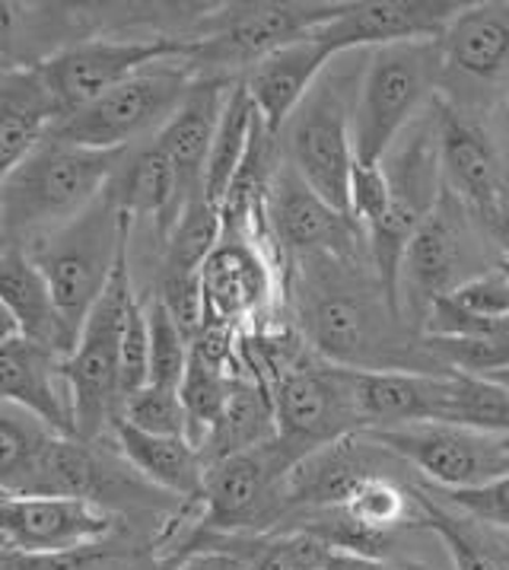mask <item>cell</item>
Masks as SVG:
<instances>
[{"instance_id":"cell-1","label":"cell","mask_w":509,"mask_h":570,"mask_svg":"<svg viewBox=\"0 0 509 570\" xmlns=\"http://www.w3.org/2000/svg\"><path fill=\"white\" fill-rule=\"evenodd\" d=\"M297 313L302 342L319 357L367 373H452L442 370L420 338L408 342L376 272L360 262L309 255L300 258Z\"/></svg>"},{"instance_id":"cell-2","label":"cell","mask_w":509,"mask_h":570,"mask_svg":"<svg viewBox=\"0 0 509 570\" xmlns=\"http://www.w3.org/2000/svg\"><path fill=\"white\" fill-rule=\"evenodd\" d=\"M124 160L128 150H87L48 137L0 183L3 243H39L68 227L109 191Z\"/></svg>"},{"instance_id":"cell-3","label":"cell","mask_w":509,"mask_h":570,"mask_svg":"<svg viewBox=\"0 0 509 570\" xmlns=\"http://www.w3.org/2000/svg\"><path fill=\"white\" fill-rule=\"evenodd\" d=\"M131 224L134 220L121 214L116 195L109 188L90 210L70 220L68 227L54 229L51 236L32 246H23L46 274L54 303L70 325V332L77 335V342L116 274L118 258L131 236Z\"/></svg>"},{"instance_id":"cell-4","label":"cell","mask_w":509,"mask_h":570,"mask_svg":"<svg viewBox=\"0 0 509 570\" xmlns=\"http://www.w3.org/2000/svg\"><path fill=\"white\" fill-rule=\"evenodd\" d=\"M348 3H306V0H271V3H230L220 13L204 17L191 32L188 70L194 77H230L242 80L278 48L297 42L345 13Z\"/></svg>"},{"instance_id":"cell-5","label":"cell","mask_w":509,"mask_h":570,"mask_svg":"<svg viewBox=\"0 0 509 570\" xmlns=\"http://www.w3.org/2000/svg\"><path fill=\"white\" fill-rule=\"evenodd\" d=\"M134 303L138 297L131 287L128 246H124L106 294L83 325L73 354L64 361V376L73 402V431L83 443H96L99 436H106L121 414V344Z\"/></svg>"},{"instance_id":"cell-6","label":"cell","mask_w":509,"mask_h":570,"mask_svg":"<svg viewBox=\"0 0 509 570\" xmlns=\"http://www.w3.org/2000/svg\"><path fill=\"white\" fill-rule=\"evenodd\" d=\"M306 453L275 436L261 446L210 462L198 529L213 535H268L287 520V479Z\"/></svg>"},{"instance_id":"cell-7","label":"cell","mask_w":509,"mask_h":570,"mask_svg":"<svg viewBox=\"0 0 509 570\" xmlns=\"http://www.w3.org/2000/svg\"><path fill=\"white\" fill-rule=\"evenodd\" d=\"M446 70L440 42L376 48L353 109V154L363 166H382L405 125L430 99Z\"/></svg>"},{"instance_id":"cell-8","label":"cell","mask_w":509,"mask_h":570,"mask_svg":"<svg viewBox=\"0 0 509 570\" xmlns=\"http://www.w3.org/2000/svg\"><path fill=\"white\" fill-rule=\"evenodd\" d=\"M194 80L198 77L188 70L186 61L153 65L90 106L64 115L48 137L87 150H128L150 131L160 135L169 118L179 112Z\"/></svg>"},{"instance_id":"cell-9","label":"cell","mask_w":509,"mask_h":570,"mask_svg":"<svg viewBox=\"0 0 509 570\" xmlns=\"http://www.w3.org/2000/svg\"><path fill=\"white\" fill-rule=\"evenodd\" d=\"M271 399L278 436L306 456L367 431L357 399V370L331 364L319 354H302L287 366L271 386Z\"/></svg>"},{"instance_id":"cell-10","label":"cell","mask_w":509,"mask_h":570,"mask_svg":"<svg viewBox=\"0 0 509 570\" xmlns=\"http://www.w3.org/2000/svg\"><path fill=\"white\" fill-rule=\"evenodd\" d=\"M191 39L188 36H150V39H83L73 46L36 61L46 73L61 112L70 115L96 102L99 96L116 90L140 70L188 61Z\"/></svg>"},{"instance_id":"cell-11","label":"cell","mask_w":509,"mask_h":570,"mask_svg":"<svg viewBox=\"0 0 509 570\" xmlns=\"http://www.w3.org/2000/svg\"><path fill=\"white\" fill-rule=\"evenodd\" d=\"M376 446L389 450L398 462L415 465L442 491L481 488L509 475L507 436L478 434L449 424H405L363 431Z\"/></svg>"},{"instance_id":"cell-12","label":"cell","mask_w":509,"mask_h":570,"mask_svg":"<svg viewBox=\"0 0 509 570\" xmlns=\"http://www.w3.org/2000/svg\"><path fill=\"white\" fill-rule=\"evenodd\" d=\"M290 166L322 202L350 217L353 118L341 80H322L290 118Z\"/></svg>"},{"instance_id":"cell-13","label":"cell","mask_w":509,"mask_h":570,"mask_svg":"<svg viewBox=\"0 0 509 570\" xmlns=\"http://www.w3.org/2000/svg\"><path fill=\"white\" fill-rule=\"evenodd\" d=\"M265 217H268V227L275 229L280 249L297 258L331 255V258L360 262V246L363 243L370 246L363 227L353 217L322 202L297 176L293 166L275 173V179L268 185Z\"/></svg>"},{"instance_id":"cell-14","label":"cell","mask_w":509,"mask_h":570,"mask_svg":"<svg viewBox=\"0 0 509 570\" xmlns=\"http://www.w3.org/2000/svg\"><path fill=\"white\" fill-rule=\"evenodd\" d=\"M118 517L102 503L83 498H0L3 548L46 554L80 546H99L116 535Z\"/></svg>"},{"instance_id":"cell-15","label":"cell","mask_w":509,"mask_h":570,"mask_svg":"<svg viewBox=\"0 0 509 570\" xmlns=\"http://www.w3.org/2000/svg\"><path fill=\"white\" fill-rule=\"evenodd\" d=\"M465 205L442 188L437 210L417 229L405 268H401V306L405 316H411L417 332H423V322L430 306L440 297H449L462 281L459 268L465 262Z\"/></svg>"},{"instance_id":"cell-16","label":"cell","mask_w":509,"mask_h":570,"mask_svg":"<svg viewBox=\"0 0 509 570\" xmlns=\"http://www.w3.org/2000/svg\"><path fill=\"white\" fill-rule=\"evenodd\" d=\"M468 3L459 0H370L348 3L345 13L316 29L335 55L353 48H386L401 42H440L449 23Z\"/></svg>"},{"instance_id":"cell-17","label":"cell","mask_w":509,"mask_h":570,"mask_svg":"<svg viewBox=\"0 0 509 570\" xmlns=\"http://www.w3.org/2000/svg\"><path fill=\"white\" fill-rule=\"evenodd\" d=\"M437 135H440L442 185L490 233L500 217L509 179L490 137L471 118L456 112L452 106H437Z\"/></svg>"},{"instance_id":"cell-18","label":"cell","mask_w":509,"mask_h":570,"mask_svg":"<svg viewBox=\"0 0 509 570\" xmlns=\"http://www.w3.org/2000/svg\"><path fill=\"white\" fill-rule=\"evenodd\" d=\"M0 386L7 405L29 411L54 434L77 436L61 354L23 335H0Z\"/></svg>"},{"instance_id":"cell-19","label":"cell","mask_w":509,"mask_h":570,"mask_svg":"<svg viewBox=\"0 0 509 570\" xmlns=\"http://www.w3.org/2000/svg\"><path fill=\"white\" fill-rule=\"evenodd\" d=\"M208 320L227 325L258 320L275 297V272L265 246L249 233H223L220 246L208 258L204 272Z\"/></svg>"},{"instance_id":"cell-20","label":"cell","mask_w":509,"mask_h":570,"mask_svg":"<svg viewBox=\"0 0 509 570\" xmlns=\"http://www.w3.org/2000/svg\"><path fill=\"white\" fill-rule=\"evenodd\" d=\"M0 299H3V335H23L68 361L77 335L61 316L42 268L23 246L3 243L0 252Z\"/></svg>"},{"instance_id":"cell-21","label":"cell","mask_w":509,"mask_h":570,"mask_svg":"<svg viewBox=\"0 0 509 570\" xmlns=\"http://www.w3.org/2000/svg\"><path fill=\"white\" fill-rule=\"evenodd\" d=\"M331 58L338 55L316 32H309L297 42L278 48L242 77L246 90L252 96L255 112L265 125V135L278 137L280 128L290 125L306 96L316 90V80Z\"/></svg>"},{"instance_id":"cell-22","label":"cell","mask_w":509,"mask_h":570,"mask_svg":"<svg viewBox=\"0 0 509 570\" xmlns=\"http://www.w3.org/2000/svg\"><path fill=\"white\" fill-rule=\"evenodd\" d=\"M236 83L239 80H230V77H198L182 99L179 112L172 115L169 125L157 135L160 147L169 154V160L182 179L188 202L204 195L210 150H213L220 118Z\"/></svg>"},{"instance_id":"cell-23","label":"cell","mask_w":509,"mask_h":570,"mask_svg":"<svg viewBox=\"0 0 509 570\" xmlns=\"http://www.w3.org/2000/svg\"><path fill=\"white\" fill-rule=\"evenodd\" d=\"M64 118L39 65H13L0 73V173L7 176L46 144Z\"/></svg>"},{"instance_id":"cell-24","label":"cell","mask_w":509,"mask_h":570,"mask_svg":"<svg viewBox=\"0 0 509 570\" xmlns=\"http://www.w3.org/2000/svg\"><path fill=\"white\" fill-rule=\"evenodd\" d=\"M112 434L118 440V453L138 472L140 479L160 488L162 494L182 503H201L204 494V456L191 446L186 436H160L131 428L118 417Z\"/></svg>"},{"instance_id":"cell-25","label":"cell","mask_w":509,"mask_h":570,"mask_svg":"<svg viewBox=\"0 0 509 570\" xmlns=\"http://www.w3.org/2000/svg\"><path fill=\"white\" fill-rule=\"evenodd\" d=\"M109 188L116 195L121 214H128L131 220L153 217L162 236L172 233L182 210L191 205L176 166H172L169 154L162 150L157 137L147 147H140L134 157L121 163V169H118V176Z\"/></svg>"},{"instance_id":"cell-26","label":"cell","mask_w":509,"mask_h":570,"mask_svg":"<svg viewBox=\"0 0 509 570\" xmlns=\"http://www.w3.org/2000/svg\"><path fill=\"white\" fill-rule=\"evenodd\" d=\"M446 373H367L357 370V399L367 421L376 428H405V424H437L442 409Z\"/></svg>"},{"instance_id":"cell-27","label":"cell","mask_w":509,"mask_h":570,"mask_svg":"<svg viewBox=\"0 0 509 570\" xmlns=\"http://www.w3.org/2000/svg\"><path fill=\"white\" fill-rule=\"evenodd\" d=\"M446 68L497 80L509 68V3H468L440 39Z\"/></svg>"},{"instance_id":"cell-28","label":"cell","mask_w":509,"mask_h":570,"mask_svg":"<svg viewBox=\"0 0 509 570\" xmlns=\"http://www.w3.org/2000/svg\"><path fill=\"white\" fill-rule=\"evenodd\" d=\"M275 436H278V417H275L271 389L252 376H236L230 405L223 411L220 424L213 428V434L208 436V443L201 446V456L204 465H210L217 459L261 446Z\"/></svg>"},{"instance_id":"cell-29","label":"cell","mask_w":509,"mask_h":570,"mask_svg":"<svg viewBox=\"0 0 509 570\" xmlns=\"http://www.w3.org/2000/svg\"><path fill=\"white\" fill-rule=\"evenodd\" d=\"M258 128H261V118L255 112V102L249 90H246V83L239 80L232 87L230 102H227L223 118H220V131H217V140H213L208 176H204V195L217 207H223V202H227L232 183H236L242 163H246L249 150H252Z\"/></svg>"},{"instance_id":"cell-30","label":"cell","mask_w":509,"mask_h":570,"mask_svg":"<svg viewBox=\"0 0 509 570\" xmlns=\"http://www.w3.org/2000/svg\"><path fill=\"white\" fill-rule=\"evenodd\" d=\"M437 424L478 431V434L509 436V389L468 373H446L442 409Z\"/></svg>"},{"instance_id":"cell-31","label":"cell","mask_w":509,"mask_h":570,"mask_svg":"<svg viewBox=\"0 0 509 570\" xmlns=\"http://www.w3.org/2000/svg\"><path fill=\"white\" fill-rule=\"evenodd\" d=\"M220 239H223V207L208 202V195H198L166 236L160 277H198L213 249L220 246Z\"/></svg>"},{"instance_id":"cell-32","label":"cell","mask_w":509,"mask_h":570,"mask_svg":"<svg viewBox=\"0 0 509 570\" xmlns=\"http://www.w3.org/2000/svg\"><path fill=\"white\" fill-rule=\"evenodd\" d=\"M341 513L357 525L379 532V535H392V539L398 529H408V525L420 529L423 525L415 484L405 488L386 472H376L370 479L360 481L348 503L341 507Z\"/></svg>"},{"instance_id":"cell-33","label":"cell","mask_w":509,"mask_h":570,"mask_svg":"<svg viewBox=\"0 0 509 570\" xmlns=\"http://www.w3.org/2000/svg\"><path fill=\"white\" fill-rule=\"evenodd\" d=\"M417 503H420V517L423 525L420 529H430L437 539H440L449 558H452V568L456 570H509V561L490 546L487 539H481L471 520L456 513L452 507L440 503L427 488H415Z\"/></svg>"},{"instance_id":"cell-34","label":"cell","mask_w":509,"mask_h":570,"mask_svg":"<svg viewBox=\"0 0 509 570\" xmlns=\"http://www.w3.org/2000/svg\"><path fill=\"white\" fill-rule=\"evenodd\" d=\"M232 386H236V373L223 366L208 364L204 357H198L191 351V364H188L186 383H182V402L188 414V440L191 446H204L213 428L220 424L223 411L230 405Z\"/></svg>"},{"instance_id":"cell-35","label":"cell","mask_w":509,"mask_h":570,"mask_svg":"<svg viewBox=\"0 0 509 570\" xmlns=\"http://www.w3.org/2000/svg\"><path fill=\"white\" fill-rule=\"evenodd\" d=\"M147 313H150V383L182 389L191 364V338L157 297L147 299Z\"/></svg>"},{"instance_id":"cell-36","label":"cell","mask_w":509,"mask_h":570,"mask_svg":"<svg viewBox=\"0 0 509 570\" xmlns=\"http://www.w3.org/2000/svg\"><path fill=\"white\" fill-rule=\"evenodd\" d=\"M143 548L121 546L116 539L99 546H80L68 551H46L26 554L13 548H0V570H116Z\"/></svg>"},{"instance_id":"cell-37","label":"cell","mask_w":509,"mask_h":570,"mask_svg":"<svg viewBox=\"0 0 509 570\" xmlns=\"http://www.w3.org/2000/svg\"><path fill=\"white\" fill-rule=\"evenodd\" d=\"M121 421H128L131 428L147 431V434L160 436H186L188 440V414L182 392L166 386H143L134 395H128L121 402Z\"/></svg>"},{"instance_id":"cell-38","label":"cell","mask_w":509,"mask_h":570,"mask_svg":"<svg viewBox=\"0 0 509 570\" xmlns=\"http://www.w3.org/2000/svg\"><path fill=\"white\" fill-rule=\"evenodd\" d=\"M449 299L462 309L465 316L485 322V325L509 322V277L500 268L465 277L462 284L449 294Z\"/></svg>"},{"instance_id":"cell-39","label":"cell","mask_w":509,"mask_h":570,"mask_svg":"<svg viewBox=\"0 0 509 570\" xmlns=\"http://www.w3.org/2000/svg\"><path fill=\"white\" fill-rule=\"evenodd\" d=\"M427 491L446 507H452L456 513H462L475 523H490L509 529V475L493 479L481 488H462V491H442L427 484Z\"/></svg>"},{"instance_id":"cell-40","label":"cell","mask_w":509,"mask_h":570,"mask_svg":"<svg viewBox=\"0 0 509 570\" xmlns=\"http://www.w3.org/2000/svg\"><path fill=\"white\" fill-rule=\"evenodd\" d=\"M389 207H392V188H389L386 166L357 163L353 179H350V217L370 236L372 229L389 217Z\"/></svg>"},{"instance_id":"cell-41","label":"cell","mask_w":509,"mask_h":570,"mask_svg":"<svg viewBox=\"0 0 509 570\" xmlns=\"http://www.w3.org/2000/svg\"><path fill=\"white\" fill-rule=\"evenodd\" d=\"M143 386H150V313L147 303L138 299L121 344V402Z\"/></svg>"},{"instance_id":"cell-42","label":"cell","mask_w":509,"mask_h":570,"mask_svg":"<svg viewBox=\"0 0 509 570\" xmlns=\"http://www.w3.org/2000/svg\"><path fill=\"white\" fill-rule=\"evenodd\" d=\"M172 570H242V554L232 551L220 535L194 529V535L182 542Z\"/></svg>"},{"instance_id":"cell-43","label":"cell","mask_w":509,"mask_h":570,"mask_svg":"<svg viewBox=\"0 0 509 570\" xmlns=\"http://www.w3.org/2000/svg\"><path fill=\"white\" fill-rule=\"evenodd\" d=\"M325 570H430L423 564H401L392 558H360V554H341V551H331V558L325 561Z\"/></svg>"},{"instance_id":"cell-44","label":"cell","mask_w":509,"mask_h":570,"mask_svg":"<svg viewBox=\"0 0 509 570\" xmlns=\"http://www.w3.org/2000/svg\"><path fill=\"white\" fill-rule=\"evenodd\" d=\"M172 568H176V558H160L153 548H143V551H138L134 558H128V561L116 570H172Z\"/></svg>"},{"instance_id":"cell-45","label":"cell","mask_w":509,"mask_h":570,"mask_svg":"<svg viewBox=\"0 0 509 570\" xmlns=\"http://www.w3.org/2000/svg\"><path fill=\"white\" fill-rule=\"evenodd\" d=\"M490 236L500 243V249L507 252L509 258V179H507V191H503V205H500V217H497V224L490 229Z\"/></svg>"},{"instance_id":"cell-46","label":"cell","mask_w":509,"mask_h":570,"mask_svg":"<svg viewBox=\"0 0 509 570\" xmlns=\"http://www.w3.org/2000/svg\"><path fill=\"white\" fill-rule=\"evenodd\" d=\"M490 380H493V383H500V386L509 389V366H507V370H500L497 376H490Z\"/></svg>"},{"instance_id":"cell-47","label":"cell","mask_w":509,"mask_h":570,"mask_svg":"<svg viewBox=\"0 0 509 570\" xmlns=\"http://www.w3.org/2000/svg\"><path fill=\"white\" fill-rule=\"evenodd\" d=\"M497 268H500V272H503V274H507V277H509V258H503V262H500Z\"/></svg>"},{"instance_id":"cell-48","label":"cell","mask_w":509,"mask_h":570,"mask_svg":"<svg viewBox=\"0 0 509 570\" xmlns=\"http://www.w3.org/2000/svg\"><path fill=\"white\" fill-rule=\"evenodd\" d=\"M242 561H246V558H242ZM242 570H255L252 564H249V561H246V564H242Z\"/></svg>"},{"instance_id":"cell-49","label":"cell","mask_w":509,"mask_h":570,"mask_svg":"<svg viewBox=\"0 0 509 570\" xmlns=\"http://www.w3.org/2000/svg\"><path fill=\"white\" fill-rule=\"evenodd\" d=\"M507 109H509V96H507Z\"/></svg>"},{"instance_id":"cell-50","label":"cell","mask_w":509,"mask_h":570,"mask_svg":"<svg viewBox=\"0 0 509 570\" xmlns=\"http://www.w3.org/2000/svg\"><path fill=\"white\" fill-rule=\"evenodd\" d=\"M507 443H509V436H507Z\"/></svg>"}]
</instances>
